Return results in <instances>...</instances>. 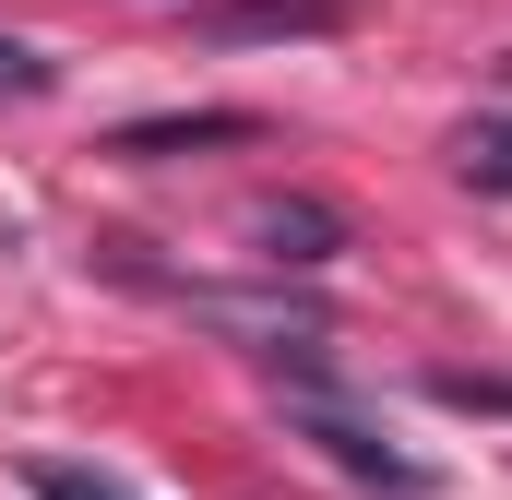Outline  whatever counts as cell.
<instances>
[{"mask_svg":"<svg viewBox=\"0 0 512 500\" xmlns=\"http://www.w3.org/2000/svg\"><path fill=\"white\" fill-rule=\"evenodd\" d=\"M298 429H310V441H322V453H334L346 477H370V489L417 500V465H405V453H382V441H370V429H358L346 405H322V393H298Z\"/></svg>","mask_w":512,"mask_h":500,"instance_id":"cell-1","label":"cell"},{"mask_svg":"<svg viewBox=\"0 0 512 500\" xmlns=\"http://www.w3.org/2000/svg\"><path fill=\"white\" fill-rule=\"evenodd\" d=\"M262 262H334V215L322 203H262Z\"/></svg>","mask_w":512,"mask_h":500,"instance_id":"cell-2","label":"cell"},{"mask_svg":"<svg viewBox=\"0 0 512 500\" xmlns=\"http://www.w3.org/2000/svg\"><path fill=\"white\" fill-rule=\"evenodd\" d=\"M453 167H465V191H512V120H477L453 143Z\"/></svg>","mask_w":512,"mask_h":500,"instance_id":"cell-3","label":"cell"},{"mask_svg":"<svg viewBox=\"0 0 512 500\" xmlns=\"http://www.w3.org/2000/svg\"><path fill=\"white\" fill-rule=\"evenodd\" d=\"M167 143H251V120H131L120 155H167Z\"/></svg>","mask_w":512,"mask_h":500,"instance_id":"cell-4","label":"cell"},{"mask_svg":"<svg viewBox=\"0 0 512 500\" xmlns=\"http://www.w3.org/2000/svg\"><path fill=\"white\" fill-rule=\"evenodd\" d=\"M24 489L36 500H143V489H120V477H96V465H24Z\"/></svg>","mask_w":512,"mask_h":500,"instance_id":"cell-5","label":"cell"},{"mask_svg":"<svg viewBox=\"0 0 512 500\" xmlns=\"http://www.w3.org/2000/svg\"><path fill=\"white\" fill-rule=\"evenodd\" d=\"M0 96H48V60H36V48H12V36H0Z\"/></svg>","mask_w":512,"mask_h":500,"instance_id":"cell-6","label":"cell"}]
</instances>
